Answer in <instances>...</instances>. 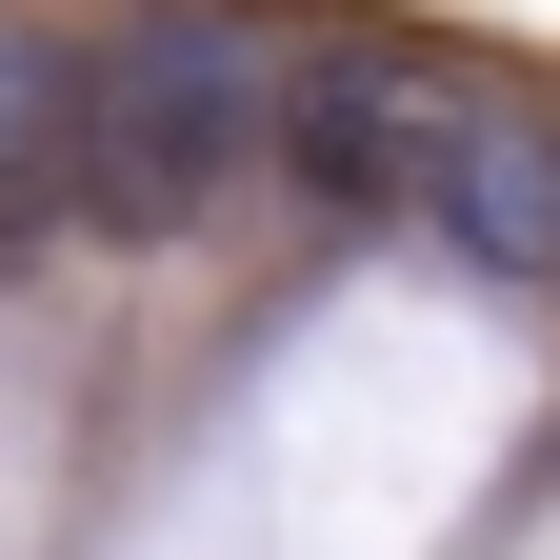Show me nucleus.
<instances>
[{"mask_svg":"<svg viewBox=\"0 0 560 560\" xmlns=\"http://www.w3.org/2000/svg\"><path fill=\"white\" fill-rule=\"evenodd\" d=\"M400 221L441 260H480V280H521V301H560V101L540 81H460L420 180H400Z\"/></svg>","mask_w":560,"mask_h":560,"instance_id":"obj_1","label":"nucleus"}]
</instances>
